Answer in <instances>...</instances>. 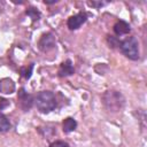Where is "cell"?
Masks as SVG:
<instances>
[{"label": "cell", "instance_id": "obj_11", "mask_svg": "<svg viewBox=\"0 0 147 147\" xmlns=\"http://www.w3.org/2000/svg\"><path fill=\"white\" fill-rule=\"evenodd\" d=\"M10 127H11V124H10L9 119L3 114L0 113V132L1 133L2 132H7V131L10 130Z\"/></svg>", "mask_w": 147, "mask_h": 147}, {"label": "cell", "instance_id": "obj_18", "mask_svg": "<svg viewBox=\"0 0 147 147\" xmlns=\"http://www.w3.org/2000/svg\"><path fill=\"white\" fill-rule=\"evenodd\" d=\"M3 7H5V2H3V1H0V14L2 13V9H3Z\"/></svg>", "mask_w": 147, "mask_h": 147}, {"label": "cell", "instance_id": "obj_1", "mask_svg": "<svg viewBox=\"0 0 147 147\" xmlns=\"http://www.w3.org/2000/svg\"><path fill=\"white\" fill-rule=\"evenodd\" d=\"M102 103L107 110L111 113H117L124 107L125 98L118 91L108 90L102 94Z\"/></svg>", "mask_w": 147, "mask_h": 147}, {"label": "cell", "instance_id": "obj_2", "mask_svg": "<svg viewBox=\"0 0 147 147\" xmlns=\"http://www.w3.org/2000/svg\"><path fill=\"white\" fill-rule=\"evenodd\" d=\"M33 103L40 113L48 114L56 108V98L52 91H41L34 96Z\"/></svg>", "mask_w": 147, "mask_h": 147}, {"label": "cell", "instance_id": "obj_9", "mask_svg": "<svg viewBox=\"0 0 147 147\" xmlns=\"http://www.w3.org/2000/svg\"><path fill=\"white\" fill-rule=\"evenodd\" d=\"M15 91V84L10 78H3L0 80V92L5 94H10Z\"/></svg>", "mask_w": 147, "mask_h": 147}, {"label": "cell", "instance_id": "obj_4", "mask_svg": "<svg viewBox=\"0 0 147 147\" xmlns=\"http://www.w3.org/2000/svg\"><path fill=\"white\" fill-rule=\"evenodd\" d=\"M55 46H56V40L52 32L44 33L38 40V48L44 53L52 51L53 48H55Z\"/></svg>", "mask_w": 147, "mask_h": 147}, {"label": "cell", "instance_id": "obj_13", "mask_svg": "<svg viewBox=\"0 0 147 147\" xmlns=\"http://www.w3.org/2000/svg\"><path fill=\"white\" fill-rule=\"evenodd\" d=\"M107 3L108 2H106V1H87V5L93 8H100L102 6H106Z\"/></svg>", "mask_w": 147, "mask_h": 147}, {"label": "cell", "instance_id": "obj_15", "mask_svg": "<svg viewBox=\"0 0 147 147\" xmlns=\"http://www.w3.org/2000/svg\"><path fill=\"white\" fill-rule=\"evenodd\" d=\"M32 69H33V64H30V68H29V70H28V68H26V69H21V72H22L21 75H22V76H24L25 78H30Z\"/></svg>", "mask_w": 147, "mask_h": 147}, {"label": "cell", "instance_id": "obj_12", "mask_svg": "<svg viewBox=\"0 0 147 147\" xmlns=\"http://www.w3.org/2000/svg\"><path fill=\"white\" fill-rule=\"evenodd\" d=\"M26 15H29L33 21H36V20H39V16H40V14H39V11L36 9V8H29L28 10H26Z\"/></svg>", "mask_w": 147, "mask_h": 147}, {"label": "cell", "instance_id": "obj_6", "mask_svg": "<svg viewBox=\"0 0 147 147\" xmlns=\"http://www.w3.org/2000/svg\"><path fill=\"white\" fill-rule=\"evenodd\" d=\"M86 20H87V15L85 13L80 11L76 15L70 16L67 21V25H68L69 30H77L86 22Z\"/></svg>", "mask_w": 147, "mask_h": 147}, {"label": "cell", "instance_id": "obj_10", "mask_svg": "<svg viewBox=\"0 0 147 147\" xmlns=\"http://www.w3.org/2000/svg\"><path fill=\"white\" fill-rule=\"evenodd\" d=\"M77 127V122L75 118L72 117H67L63 119L62 122V130L64 133H70L72 131H75Z\"/></svg>", "mask_w": 147, "mask_h": 147}, {"label": "cell", "instance_id": "obj_16", "mask_svg": "<svg viewBox=\"0 0 147 147\" xmlns=\"http://www.w3.org/2000/svg\"><path fill=\"white\" fill-rule=\"evenodd\" d=\"M9 105V101L6 99H0V109H3L5 107H7Z\"/></svg>", "mask_w": 147, "mask_h": 147}, {"label": "cell", "instance_id": "obj_7", "mask_svg": "<svg viewBox=\"0 0 147 147\" xmlns=\"http://www.w3.org/2000/svg\"><path fill=\"white\" fill-rule=\"evenodd\" d=\"M59 76L60 77H67V76H71L75 74V68H74V64L71 62V60H65L63 61L61 64H60V68H59V71H57Z\"/></svg>", "mask_w": 147, "mask_h": 147}, {"label": "cell", "instance_id": "obj_3", "mask_svg": "<svg viewBox=\"0 0 147 147\" xmlns=\"http://www.w3.org/2000/svg\"><path fill=\"white\" fill-rule=\"evenodd\" d=\"M119 49L121 52L130 60L137 61L140 57L139 53V42L136 37H127L124 40L119 42Z\"/></svg>", "mask_w": 147, "mask_h": 147}, {"label": "cell", "instance_id": "obj_17", "mask_svg": "<svg viewBox=\"0 0 147 147\" xmlns=\"http://www.w3.org/2000/svg\"><path fill=\"white\" fill-rule=\"evenodd\" d=\"M44 2H45L46 5H53V3H56L57 1H56V0H53V1H46V0H45Z\"/></svg>", "mask_w": 147, "mask_h": 147}, {"label": "cell", "instance_id": "obj_8", "mask_svg": "<svg viewBox=\"0 0 147 147\" xmlns=\"http://www.w3.org/2000/svg\"><path fill=\"white\" fill-rule=\"evenodd\" d=\"M131 31L130 24L126 23L125 21H117L114 25V32L116 36H123V34H127Z\"/></svg>", "mask_w": 147, "mask_h": 147}, {"label": "cell", "instance_id": "obj_5", "mask_svg": "<svg viewBox=\"0 0 147 147\" xmlns=\"http://www.w3.org/2000/svg\"><path fill=\"white\" fill-rule=\"evenodd\" d=\"M17 99H18V105L23 111H29L31 109V107L33 105V98L31 94L25 92V90L23 87L20 88L18 94H17Z\"/></svg>", "mask_w": 147, "mask_h": 147}, {"label": "cell", "instance_id": "obj_14", "mask_svg": "<svg viewBox=\"0 0 147 147\" xmlns=\"http://www.w3.org/2000/svg\"><path fill=\"white\" fill-rule=\"evenodd\" d=\"M49 147H70V146L68 142H65L63 140H55L49 145Z\"/></svg>", "mask_w": 147, "mask_h": 147}]
</instances>
